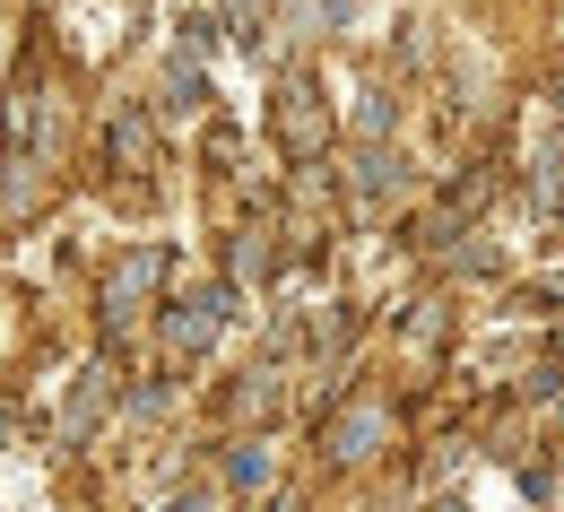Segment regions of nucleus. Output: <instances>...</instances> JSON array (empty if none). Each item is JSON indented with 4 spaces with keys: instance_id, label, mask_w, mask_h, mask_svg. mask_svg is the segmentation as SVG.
<instances>
[{
    "instance_id": "1",
    "label": "nucleus",
    "mask_w": 564,
    "mask_h": 512,
    "mask_svg": "<svg viewBox=\"0 0 564 512\" xmlns=\"http://www.w3.org/2000/svg\"><path fill=\"white\" fill-rule=\"evenodd\" d=\"M279 140H286V156H322L330 113H313V87H279Z\"/></svg>"
},
{
    "instance_id": "2",
    "label": "nucleus",
    "mask_w": 564,
    "mask_h": 512,
    "mask_svg": "<svg viewBox=\"0 0 564 512\" xmlns=\"http://www.w3.org/2000/svg\"><path fill=\"white\" fill-rule=\"evenodd\" d=\"M217 322H226V295H192V313H174L165 330H174V348H209Z\"/></svg>"
},
{
    "instance_id": "3",
    "label": "nucleus",
    "mask_w": 564,
    "mask_h": 512,
    "mask_svg": "<svg viewBox=\"0 0 564 512\" xmlns=\"http://www.w3.org/2000/svg\"><path fill=\"white\" fill-rule=\"evenodd\" d=\"M373 435H382V408H356L348 426L330 435V451H339V460H365V451H373Z\"/></svg>"
},
{
    "instance_id": "4",
    "label": "nucleus",
    "mask_w": 564,
    "mask_h": 512,
    "mask_svg": "<svg viewBox=\"0 0 564 512\" xmlns=\"http://www.w3.org/2000/svg\"><path fill=\"white\" fill-rule=\"evenodd\" d=\"M105 148H113L122 165H148V122H140V113H122V122L105 131Z\"/></svg>"
},
{
    "instance_id": "5",
    "label": "nucleus",
    "mask_w": 564,
    "mask_h": 512,
    "mask_svg": "<svg viewBox=\"0 0 564 512\" xmlns=\"http://www.w3.org/2000/svg\"><path fill=\"white\" fill-rule=\"evenodd\" d=\"M226 478H235V487H261V478H270V451H261V443H252V451H235V460H226Z\"/></svg>"
},
{
    "instance_id": "6",
    "label": "nucleus",
    "mask_w": 564,
    "mask_h": 512,
    "mask_svg": "<svg viewBox=\"0 0 564 512\" xmlns=\"http://www.w3.org/2000/svg\"><path fill=\"white\" fill-rule=\"evenodd\" d=\"M174 512H209V495H183V504H174Z\"/></svg>"
}]
</instances>
